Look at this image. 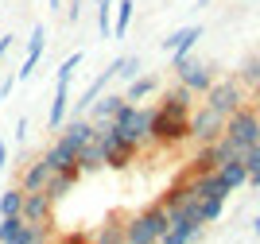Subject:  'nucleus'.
<instances>
[{
  "label": "nucleus",
  "mask_w": 260,
  "mask_h": 244,
  "mask_svg": "<svg viewBox=\"0 0 260 244\" xmlns=\"http://www.w3.org/2000/svg\"><path fill=\"white\" fill-rule=\"evenodd\" d=\"M113 4H117V0H98V31H101V39H113Z\"/></svg>",
  "instance_id": "nucleus-24"
},
{
  "label": "nucleus",
  "mask_w": 260,
  "mask_h": 244,
  "mask_svg": "<svg viewBox=\"0 0 260 244\" xmlns=\"http://www.w3.org/2000/svg\"><path fill=\"white\" fill-rule=\"evenodd\" d=\"M217 167V155H214V144H202V151L194 155V175H202V170H214Z\"/></svg>",
  "instance_id": "nucleus-27"
},
{
  "label": "nucleus",
  "mask_w": 260,
  "mask_h": 244,
  "mask_svg": "<svg viewBox=\"0 0 260 244\" xmlns=\"http://www.w3.org/2000/svg\"><path fill=\"white\" fill-rule=\"evenodd\" d=\"M175 74H179V82H183L190 93H206L210 82H214V66H206V62H198V58L186 54L183 62L175 66Z\"/></svg>",
  "instance_id": "nucleus-6"
},
{
  "label": "nucleus",
  "mask_w": 260,
  "mask_h": 244,
  "mask_svg": "<svg viewBox=\"0 0 260 244\" xmlns=\"http://www.w3.org/2000/svg\"><path fill=\"white\" fill-rule=\"evenodd\" d=\"M221 210H225V198H198V217H202V225L217 221Z\"/></svg>",
  "instance_id": "nucleus-23"
},
{
  "label": "nucleus",
  "mask_w": 260,
  "mask_h": 244,
  "mask_svg": "<svg viewBox=\"0 0 260 244\" xmlns=\"http://www.w3.org/2000/svg\"><path fill=\"white\" fill-rule=\"evenodd\" d=\"M16 47V35H0V62H4V54Z\"/></svg>",
  "instance_id": "nucleus-32"
},
{
  "label": "nucleus",
  "mask_w": 260,
  "mask_h": 244,
  "mask_svg": "<svg viewBox=\"0 0 260 244\" xmlns=\"http://www.w3.org/2000/svg\"><path fill=\"white\" fill-rule=\"evenodd\" d=\"M23 205V190L16 186V190H4L0 194V217H8V213H20Z\"/></svg>",
  "instance_id": "nucleus-25"
},
{
  "label": "nucleus",
  "mask_w": 260,
  "mask_h": 244,
  "mask_svg": "<svg viewBox=\"0 0 260 244\" xmlns=\"http://www.w3.org/2000/svg\"><path fill=\"white\" fill-rule=\"evenodd\" d=\"M241 82H249V85H260V62H256V58H249V62L241 66Z\"/></svg>",
  "instance_id": "nucleus-28"
},
{
  "label": "nucleus",
  "mask_w": 260,
  "mask_h": 244,
  "mask_svg": "<svg viewBox=\"0 0 260 244\" xmlns=\"http://www.w3.org/2000/svg\"><path fill=\"white\" fill-rule=\"evenodd\" d=\"M159 109H163V113H175V117H190V109H194V93L179 82L175 89H167V93H163Z\"/></svg>",
  "instance_id": "nucleus-10"
},
{
  "label": "nucleus",
  "mask_w": 260,
  "mask_h": 244,
  "mask_svg": "<svg viewBox=\"0 0 260 244\" xmlns=\"http://www.w3.org/2000/svg\"><path fill=\"white\" fill-rule=\"evenodd\" d=\"M12 89H16V74L0 82V101H8V97H12Z\"/></svg>",
  "instance_id": "nucleus-31"
},
{
  "label": "nucleus",
  "mask_w": 260,
  "mask_h": 244,
  "mask_svg": "<svg viewBox=\"0 0 260 244\" xmlns=\"http://www.w3.org/2000/svg\"><path fill=\"white\" fill-rule=\"evenodd\" d=\"M202 97H206V105L217 109L221 117H229L233 109L245 105V89H241V82H229V78H225V82H217V78H214V82H210V89H206Z\"/></svg>",
  "instance_id": "nucleus-4"
},
{
  "label": "nucleus",
  "mask_w": 260,
  "mask_h": 244,
  "mask_svg": "<svg viewBox=\"0 0 260 244\" xmlns=\"http://www.w3.org/2000/svg\"><path fill=\"white\" fill-rule=\"evenodd\" d=\"M117 78H124V82H132V78L140 74V58H136V54H124V58H117Z\"/></svg>",
  "instance_id": "nucleus-26"
},
{
  "label": "nucleus",
  "mask_w": 260,
  "mask_h": 244,
  "mask_svg": "<svg viewBox=\"0 0 260 244\" xmlns=\"http://www.w3.org/2000/svg\"><path fill=\"white\" fill-rule=\"evenodd\" d=\"M152 113L155 109H144V105H136V117H132V124H128V136L136 140V144H152Z\"/></svg>",
  "instance_id": "nucleus-16"
},
{
  "label": "nucleus",
  "mask_w": 260,
  "mask_h": 244,
  "mask_svg": "<svg viewBox=\"0 0 260 244\" xmlns=\"http://www.w3.org/2000/svg\"><path fill=\"white\" fill-rule=\"evenodd\" d=\"M202 39V27H198V23H190V27H179V31H171L167 35V39H163V51L171 54V66H179L186 58V54H190V47H194V43Z\"/></svg>",
  "instance_id": "nucleus-7"
},
{
  "label": "nucleus",
  "mask_w": 260,
  "mask_h": 244,
  "mask_svg": "<svg viewBox=\"0 0 260 244\" xmlns=\"http://www.w3.org/2000/svg\"><path fill=\"white\" fill-rule=\"evenodd\" d=\"M132 0H117L113 4V39H124V31H128V23H132Z\"/></svg>",
  "instance_id": "nucleus-19"
},
{
  "label": "nucleus",
  "mask_w": 260,
  "mask_h": 244,
  "mask_svg": "<svg viewBox=\"0 0 260 244\" xmlns=\"http://www.w3.org/2000/svg\"><path fill=\"white\" fill-rule=\"evenodd\" d=\"M252 236H260V217H256V221H252Z\"/></svg>",
  "instance_id": "nucleus-37"
},
{
  "label": "nucleus",
  "mask_w": 260,
  "mask_h": 244,
  "mask_svg": "<svg viewBox=\"0 0 260 244\" xmlns=\"http://www.w3.org/2000/svg\"><path fill=\"white\" fill-rule=\"evenodd\" d=\"M47 179H51V167H47L43 159H35L31 167H23V175H20V190H43Z\"/></svg>",
  "instance_id": "nucleus-17"
},
{
  "label": "nucleus",
  "mask_w": 260,
  "mask_h": 244,
  "mask_svg": "<svg viewBox=\"0 0 260 244\" xmlns=\"http://www.w3.org/2000/svg\"><path fill=\"white\" fill-rule=\"evenodd\" d=\"M43 51H47V27H43V23H35V27H31V39H27V62L39 66Z\"/></svg>",
  "instance_id": "nucleus-21"
},
{
  "label": "nucleus",
  "mask_w": 260,
  "mask_h": 244,
  "mask_svg": "<svg viewBox=\"0 0 260 244\" xmlns=\"http://www.w3.org/2000/svg\"><path fill=\"white\" fill-rule=\"evenodd\" d=\"M183 140H190V117H175V113H163L159 105H155L152 113V144H183Z\"/></svg>",
  "instance_id": "nucleus-3"
},
{
  "label": "nucleus",
  "mask_w": 260,
  "mask_h": 244,
  "mask_svg": "<svg viewBox=\"0 0 260 244\" xmlns=\"http://www.w3.org/2000/svg\"><path fill=\"white\" fill-rule=\"evenodd\" d=\"M98 240H109V244H113V240H124V229H101Z\"/></svg>",
  "instance_id": "nucleus-30"
},
{
  "label": "nucleus",
  "mask_w": 260,
  "mask_h": 244,
  "mask_svg": "<svg viewBox=\"0 0 260 244\" xmlns=\"http://www.w3.org/2000/svg\"><path fill=\"white\" fill-rule=\"evenodd\" d=\"M206 4H210V0H198V8H206Z\"/></svg>",
  "instance_id": "nucleus-38"
},
{
  "label": "nucleus",
  "mask_w": 260,
  "mask_h": 244,
  "mask_svg": "<svg viewBox=\"0 0 260 244\" xmlns=\"http://www.w3.org/2000/svg\"><path fill=\"white\" fill-rule=\"evenodd\" d=\"M221 132H225V117H221L217 109H210V105L190 109V140L210 144V140H217Z\"/></svg>",
  "instance_id": "nucleus-5"
},
{
  "label": "nucleus",
  "mask_w": 260,
  "mask_h": 244,
  "mask_svg": "<svg viewBox=\"0 0 260 244\" xmlns=\"http://www.w3.org/2000/svg\"><path fill=\"white\" fill-rule=\"evenodd\" d=\"M78 16H82V0H74V4L66 8V20H78Z\"/></svg>",
  "instance_id": "nucleus-33"
},
{
  "label": "nucleus",
  "mask_w": 260,
  "mask_h": 244,
  "mask_svg": "<svg viewBox=\"0 0 260 244\" xmlns=\"http://www.w3.org/2000/svg\"><path fill=\"white\" fill-rule=\"evenodd\" d=\"M20 229H23V217H20V213L0 217V244H20Z\"/></svg>",
  "instance_id": "nucleus-20"
},
{
  "label": "nucleus",
  "mask_w": 260,
  "mask_h": 244,
  "mask_svg": "<svg viewBox=\"0 0 260 244\" xmlns=\"http://www.w3.org/2000/svg\"><path fill=\"white\" fill-rule=\"evenodd\" d=\"M8 167V144H4V140H0V170Z\"/></svg>",
  "instance_id": "nucleus-34"
},
{
  "label": "nucleus",
  "mask_w": 260,
  "mask_h": 244,
  "mask_svg": "<svg viewBox=\"0 0 260 244\" xmlns=\"http://www.w3.org/2000/svg\"><path fill=\"white\" fill-rule=\"evenodd\" d=\"M124 105V93H101L98 101H93V105H89V113H93V124H105V120H113V113H117V109Z\"/></svg>",
  "instance_id": "nucleus-14"
},
{
  "label": "nucleus",
  "mask_w": 260,
  "mask_h": 244,
  "mask_svg": "<svg viewBox=\"0 0 260 244\" xmlns=\"http://www.w3.org/2000/svg\"><path fill=\"white\" fill-rule=\"evenodd\" d=\"M155 89H159V78L155 74H136L128 82V89H124V97H128V101H144V97H152Z\"/></svg>",
  "instance_id": "nucleus-18"
},
{
  "label": "nucleus",
  "mask_w": 260,
  "mask_h": 244,
  "mask_svg": "<svg viewBox=\"0 0 260 244\" xmlns=\"http://www.w3.org/2000/svg\"><path fill=\"white\" fill-rule=\"evenodd\" d=\"M252 89H256V101H260V85H252Z\"/></svg>",
  "instance_id": "nucleus-39"
},
{
  "label": "nucleus",
  "mask_w": 260,
  "mask_h": 244,
  "mask_svg": "<svg viewBox=\"0 0 260 244\" xmlns=\"http://www.w3.org/2000/svg\"><path fill=\"white\" fill-rule=\"evenodd\" d=\"M198 236H202V221L190 213H175L167 233H163V244H186V240H198Z\"/></svg>",
  "instance_id": "nucleus-9"
},
{
  "label": "nucleus",
  "mask_w": 260,
  "mask_h": 244,
  "mask_svg": "<svg viewBox=\"0 0 260 244\" xmlns=\"http://www.w3.org/2000/svg\"><path fill=\"white\" fill-rule=\"evenodd\" d=\"M66 113H70V85H54V101H51V113H47L51 132H58V128H62Z\"/></svg>",
  "instance_id": "nucleus-13"
},
{
  "label": "nucleus",
  "mask_w": 260,
  "mask_h": 244,
  "mask_svg": "<svg viewBox=\"0 0 260 244\" xmlns=\"http://www.w3.org/2000/svg\"><path fill=\"white\" fill-rule=\"evenodd\" d=\"M82 62H86V54H82V51H74V54H70V58H66L62 66H58V74H54V85H70Z\"/></svg>",
  "instance_id": "nucleus-22"
},
{
  "label": "nucleus",
  "mask_w": 260,
  "mask_h": 244,
  "mask_svg": "<svg viewBox=\"0 0 260 244\" xmlns=\"http://www.w3.org/2000/svg\"><path fill=\"white\" fill-rule=\"evenodd\" d=\"M249 182H252V186L260 190V170H256V175H249Z\"/></svg>",
  "instance_id": "nucleus-36"
},
{
  "label": "nucleus",
  "mask_w": 260,
  "mask_h": 244,
  "mask_svg": "<svg viewBox=\"0 0 260 244\" xmlns=\"http://www.w3.org/2000/svg\"><path fill=\"white\" fill-rule=\"evenodd\" d=\"M74 155H78V148H70L66 140H54V144H51V151L43 155V163H47L51 170H66L70 163H78Z\"/></svg>",
  "instance_id": "nucleus-15"
},
{
  "label": "nucleus",
  "mask_w": 260,
  "mask_h": 244,
  "mask_svg": "<svg viewBox=\"0 0 260 244\" xmlns=\"http://www.w3.org/2000/svg\"><path fill=\"white\" fill-rule=\"evenodd\" d=\"M167 225H171L167 210H163V205H152V210L136 213V217L124 225V240H128V244H152V240H163Z\"/></svg>",
  "instance_id": "nucleus-1"
},
{
  "label": "nucleus",
  "mask_w": 260,
  "mask_h": 244,
  "mask_svg": "<svg viewBox=\"0 0 260 244\" xmlns=\"http://www.w3.org/2000/svg\"><path fill=\"white\" fill-rule=\"evenodd\" d=\"M256 62H260V54H256Z\"/></svg>",
  "instance_id": "nucleus-40"
},
{
  "label": "nucleus",
  "mask_w": 260,
  "mask_h": 244,
  "mask_svg": "<svg viewBox=\"0 0 260 244\" xmlns=\"http://www.w3.org/2000/svg\"><path fill=\"white\" fill-rule=\"evenodd\" d=\"M214 170H217V179L225 182L229 190H241V186L249 182V167L241 163V155H237V159H225V163H217Z\"/></svg>",
  "instance_id": "nucleus-12"
},
{
  "label": "nucleus",
  "mask_w": 260,
  "mask_h": 244,
  "mask_svg": "<svg viewBox=\"0 0 260 244\" xmlns=\"http://www.w3.org/2000/svg\"><path fill=\"white\" fill-rule=\"evenodd\" d=\"M51 210L54 202L47 198L43 190H23V205H20V217L31 225H51Z\"/></svg>",
  "instance_id": "nucleus-8"
},
{
  "label": "nucleus",
  "mask_w": 260,
  "mask_h": 244,
  "mask_svg": "<svg viewBox=\"0 0 260 244\" xmlns=\"http://www.w3.org/2000/svg\"><path fill=\"white\" fill-rule=\"evenodd\" d=\"M225 136L233 140L241 151L252 148V144H260V113H256V109H249V105L233 109V113L225 117Z\"/></svg>",
  "instance_id": "nucleus-2"
},
{
  "label": "nucleus",
  "mask_w": 260,
  "mask_h": 244,
  "mask_svg": "<svg viewBox=\"0 0 260 244\" xmlns=\"http://www.w3.org/2000/svg\"><path fill=\"white\" fill-rule=\"evenodd\" d=\"M27 132H31V124H27V117L16 120V144H27Z\"/></svg>",
  "instance_id": "nucleus-29"
},
{
  "label": "nucleus",
  "mask_w": 260,
  "mask_h": 244,
  "mask_svg": "<svg viewBox=\"0 0 260 244\" xmlns=\"http://www.w3.org/2000/svg\"><path fill=\"white\" fill-rule=\"evenodd\" d=\"M47 8H51V12H62V0H47Z\"/></svg>",
  "instance_id": "nucleus-35"
},
{
  "label": "nucleus",
  "mask_w": 260,
  "mask_h": 244,
  "mask_svg": "<svg viewBox=\"0 0 260 244\" xmlns=\"http://www.w3.org/2000/svg\"><path fill=\"white\" fill-rule=\"evenodd\" d=\"M78 167H82V175H93V170H105V151H101L98 140H86L82 148H78Z\"/></svg>",
  "instance_id": "nucleus-11"
}]
</instances>
